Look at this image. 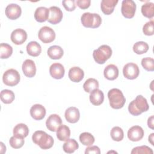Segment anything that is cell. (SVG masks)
I'll return each instance as SVG.
<instances>
[{
    "instance_id": "obj_22",
    "label": "cell",
    "mask_w": 154,
    "mask_h": 154,
    "mask_svg": "<svg viewBox=\"0 0 154 154\" xmlns=\"http://www.w3.org/2000/svg\"><path fill=\"white\" fill-rule=\"evenodd\" d=\"M90 102L94 105H101L104 100V94L100 90L95 89L93 90L90 94Z\"/></svg>"
},
{
    "instance_id": "obj_43",
    "label": "cell",
    "mask_w": 154,
    "mask_h": 154,
    "mask_svg": "<svg viewBox=\"0 0 154 154\" xmlns=\"http://www.w3.org/2000/svg\"><path fill=\"white\" fill-rule=\"evenodd\" d=\"M153 116H150L149 119H148V120H147V125L149 126V128H150V129H154V125H153Z\"/></svg>"
},
{
    "instance_id": "obj_25",
    "label": "cell",
    "mask_w": 154,
    "mask_h": 154,
    "mask_svg": "<svg viewBox=\"0 0 154 154\" xmlns=\"http://www.w3.org/2000/svg\"><path fill=\"white\" fill-rule=\"evenodd\" d=\"M26 48L28 55L32 57H37L42 52L41 46L39 43L35 41L30 42L26 45Z\"/></svg>"
},
{
    "instance_id": "obj_6",
    "label": "cell",
    "mask_w": 154,
    "mask_h": 154,
    "mask_svg": "<svg viewBox=\"0 0 154 154\" xmlns=\"http://www.w3.org/2000/svg\"><path fill=\"white\" fill-rule=\"evenodd\" d=\"M20 76L19 73L14 69L6 70L2 76L3 82L8 86L16 85L20 81Z\"/></svg>"
},
{
    "instance_id": "obj_2",
    "label": "cell",
    "mask_w": 154,
    "mask_h": 154,
    "mask_svg": "<svg viewBox=\"0 0 154 154\" xmlns=\"http://www.w3.org/2000/svg\"><path fill=\"white\" fill-rule=\"evenodd\" d=\"M32 140L34 143L39 146V147L43 150L51 148L54 143L52 137L43 131H35L32 134Z\"/></svg>"
},
{
    "instance_id": "obj_20",
    "label": "cell",
    "mask_w": 154,
    "mask_h": 154,
    "mask_svg": "<svg viewBox=\"0 0 154 154\" xmlns=\"http://www.w3.org/2000/svg\"><path fill=\"white\" fill-rule=\"evenodd\" d=\"M118 2V0H102L100 4L102 11L106 15L111 14Z\"/></svg>"
},
{
    "instance_id": "obj_11",
    "label": "cell",
    "mask_w": 154,
    "mask_h": 154,
    "mask_svg": "<svg viewBox=\"0 0 154 154\" xmlns=\"http://www.w3.org/2000/svg\"><path fill=\"white\" fill-rule=\"evenodd\" d=\"M10 38L13 43L16 45H20L26 40L27 33L24 29L17 28L11 32Z\"/></svg>"
},
{
    "instance_id": "obj_5",
    "label": "cell",
    "mask_w": 154,
    "mask_h": 154,
    "mask_svg": "<svg viewBox=\"0 0 154 154\" xmlns=\"http://www.w3.org/2000/svg\"><path fill=\"white\" fill-rule=\"evenodd\" d=\"M81 21L82 25L86 28H96L100 26L102 19L97 13H84L81 17Z\"/></svg>"
},
{
    "instance_id": "obj_26",
    "label": "cell",
    "mask_w": 154,
    "mask_h": 154,
    "mask_svg": "<svg viewBox=\"0 0 154 154\" xmlns=\"http://www.w3.org/2000/svg\"><path fill=\"white\" fill-rule=\"evenodd\" d=\"M70 136V130L69 128L64 125L59 126L57 131V137L61 141H67Z\"/></svg>"
},
{
    "instance_id": "obj_10",
    "label": "cell",
    "mask_w": 154,
    "mask_h": 154,
    "mask_svg": "<svg viewBox=\"0 0 154 154\" xmlns=\"http://www.w3.org/2000/svg\"><path fill=\"white\" fill-rule=\"evenodd\" d=\"M49 14L48 21L53 25H56L60 23L63 16L61 10L58 7L52 6L49 8Z\"/></svg>"
},
{
    "instance_id": "obj_45",
    "label": "cell",
    "mask_w": 154,
    "mask_h": 154,
    "mask_svg": "<svg viewBox=\"0 0 154 154\" xmlns=\"http://www.w3.org/2000/svg\"><path fill=\"white\" fill-rule=\"evenodd\" d=\"M0 144H1V153H2V150H4V152H5V151H6V147H5V146H4V144H3V143H2V142L0 143Z\"/></svg>"
},
{
    "instance_id": "obj_17",
    "label": "cell",
    "mask_w": 154,
    "mask_h": 154,
    "mask_svg": "<svg viewBox=\"0 0 154 154\" xmlns=\"http://www.w3.org/2000/svg\"><path fill=\"white\" fill-rule=\"evenodd\" d=\"M64 116L68 122L70 123H75L78 122L80 118L79 111L75 106L69 107L66 110Z\"/></svg>"
},
{
    "instance_id": "obj_16",
    "label": "cell",
    "mask_w": 154,
    "mask_h": 154,
    "mask_svg": "<svg viewBox=\"0 0 154 154\" xmlns=\"http://www.w3.org/2000/svg\"><path fill=\"white\" fill-rule=\"evenodd\" d=\"M30 114L34 120H41L46 115V109L40 104H35L30 109Z\"/></svg>"
},
{
    "instance_id": "obj_4",
    "label": "cell",
    "mask_w": 154,
    "mask_h": 154,
    "mask_svg": "<svg viewBox=\"0 0 154 154\" xmlns=\"http://www.w3.org/2000/svg\"><path fill=\"white\" fill-rule=\"evenodd\" d=\"M112 49L106 45L99 46L97 49L94 50L93 57L94 61L100 64H104L111 56Z\"/></svg>"
},
{
    "instance_id": "obj_28",
    "label": "cell",
    "mask_w": 154,
    "mask_h": 154,
    "mask_svg": "<svg viewBox=\"0 0 154 154\" xmlns=\"http://www.w3.org/2000/svg\"><path fill=\"white\" fill-rule=\"evenodd\" d=\"M79 147L78 143L75 139H68L63 146V150L67 153H72Z\"/></svg>"
},
{
    "instance_id": "obj_36",
    "label": "cell",
    "mask_w": 154,
    "mask_h": 154,
    "mask_svg": "<svg viewBox=\"0 0 154 154\" xmlns=\"http://www.w3.org/2000/svg\"><path fill=\"white\" fill-rule=\"evenodd\" d=\"M24 138L13 136L10 138L9 143L11 147L14 149H19L22 147L24 144Z\"/></svg>"
},
{
    "instance_id": "obj_32",
    "label": "cell",
    "mask_w": 154,
    "mask_h": 154,
    "mask_svg": "<svg viewBox=\"0 0 154 154\" xmlns=\"http://www.w3.org/2000/svg\"><path fill=\"white\" fill-rule=\"evenodd\" d=\"M149 50V45L147 43L140 41L136 42L133 46L134 52L138 55L146 53Z\"/></svg>"
},
{
    "instance_id": "obj_41",
    "label": "cell",
    "mask_w": 154,
    "mask_h": 154,
    "mask_svg": "<svg viewBox=\"0 0 154 154\" xmlns=\"http://www.w3.org/2000/svg\"><path fill=\"white\" fill-rule=\"evenodd\" d=\"M91 4L90 0H77L76 4L81 9H87L88 8Z\"/></svg>"
},
{
    "instance_id": "obj_12",
    "label": "cell",
    "mask_w": 154,
    "mask_h": 154,
    "mask_svg": "<svg viewBox=\"0 0 154 154\" xmlns=\"http://www.w3.org/2000/svg\"><path fill=\"white\" fill-rule=\"evenodd\" d=\"M22 13L20 7L16 4H10L5 8V15L11 20L19 18Z\"/></svg>"
},
{
    "instance_id": "obj_31",
    "label": "cell",
    "mask_w": 154,
    "mask_h": 154,
    "mask_svg": "<svg viewBox=\"0 0 154 154\" xmlns=\"http://www.w3.org/2000/svg\"><path fill=\"white\" fill-rule=\"evenodd\" d=\"M99 88V82L94 78L87 79L83 84V88L85 91L91 93L93 90Z\"/></svg>"
},
{
    "instance_id": "obj_8",
    "label": "cell",
    "mask_w": 154,
    "mask_h": 154,
    "mask_svg": "<svg viewBox=\"0 0 154 154\" xmlns=\"http://www.w3.org/2000/svg\"><path fill=\"white\" fill-rule=\"evenodd\" d=\"M38 38L44 43H49L55 38V33L51 28L45 26L42 27L38 33Z\"/></svg>"
},
{
    "instance_id": "obj_24",
    "label": "cell",
    "mask_w": 154,
    "mask_h": 154,
    "mask_svg": "<svg viewBox=\"0 0 154 154\" xmlns=\"http://www.w3.org/2000/svg\"><path fill=\"white\" fill-rule=\"evenodd\" d=\"M47 54L50 58L53 60H59L63 57L64 51L60 46L54 45L50 46L48 48Z\"/></svg>"
},
{
    "instance_id": "obj_13",
    "label": "cell",
    "mask_w": 154,
    "mask_h": 154,
    "mask_svg": "<svg viewBox=\"0 0 154 154\" xmlns=\"http://www.w3.org/2000/svg\"><path fill=\"white\" fill-rule=\"evenodd\" d=\"M62 120L61 117L55 114L50 115L46 121V125L48 130L52 132L57 131L60 126L61 125Z\"/></svg>"
},
{
    "instance_id": "obj_27",
    "label": "cell",
    "mask_w": 154,
    "mask_h": 154,
    "mask_svg": "<svg viewBox=\"0 0 154 154\" xmlns=\"http://www.w3.org/2000/svg\"><path fill=\"white\" fill-rule=\"evenodd\" d=\"M29 134V129L28 126L24 123H19L16 125L13 129V135L20 137L25 138Z\"/></svg>"
},
{
    "instance_id": "obj_39",
    "label": "cell",
    "mask_w": 154,
    "mask_h": 154,
    "mask_svg": "<svg viewBox=\"0 0 154 154\" xmlns=\"http://www.w3.org/2000/svg\"><path fill=\"white\" fill-rule=\"evenodd\" d=\"M154 22L153 20L146 22L143 27V32L146 35H152L154 33Z\"/></svg>"
},
{
    "instance_id": "obj_38",
    "label": "cell",
    "mask_w": 154,
    "mask_h": 154,
    "mask_svg": "<svg viewBox=\"0 0 154 154\" xmlns=\"http://www.w3.org/2000/svg\"><path fill=\"white\" fill-rule=\"evenodd\" d=\"M153 152L151 148L147 146H141L134 147L131 151L132 154H153Z\"/></svg>"
},
{
    "instance_id": "obj_21",
    "label": "cell",
    "mask_w": 154,
    "mask_h": 154,
    "mask_svg": "<svg viewBox=\"0 0 154 154\" xmlns=\"http://www.w3.org/2000/svg\"><path fill=\"white\" fill-rule=\"evenodd\" d=\"M118 67L112 64L108 65L104 69L103 75L106 79L112 81L116 79L119 76Z\"/></svg>"
},
{
    "instance_id": "obj_14",
    "label": "cell",
    "mask_w": 154,
    "mask_h": 154,
    "mask_svg": "<svg viewBox=\"0 0 154 154\" xmlns=\"http://www.w3.org/2000/svg\"><path fill=\"white\" fill-rule=\"evenodd\" d=\"M22 71L25 76L28 78L34 77L36 73V67L32 60L27 59L22 64Z\"/></svg>"
},
{
    "instance_id": "obj_18",
    "label": "cell",
    "mask_w": 154,
    "mask_h": 154,
    "mask_svg": "<svg viewBox=\"0 0 154 154\" xmlns=\"http://www.w3.org/2000/svg\"><path fill=\"white\" fill-rule=\"evenodd\" d=\"M49 73L51 76L57 79L63 78L65 73V70L63 66L58 63L52 64L49 68Z\"/></svg>"
},
{
    "instance_id": "obj_29",
    "label": "cell",
    "mask_w": 154,
    "mask_h": 154,
    "mask_svg": "<svg viewBox=\"0 0 154 154\" xmlns=\"http://www.w3.org/2000/svg\"><path fill=\"white\" fill-rule=\"evenodd\" d=\"M0 97L1 101L5 104H9L13 102L15 98L14 93L10 90L5 89L1 91Z\"/></svg>"
},
{
    "instance_id": "obj_7",
    "label": "cell",
    "mask_w": 154,
    "mask_h": 154,
    "mask_svg": "<svg viewBox=\"0 0 154 154\" xmlns=\"http://www.w3.org/2000/svg\"><path fill=\"white\" fill-rule=\"evenodd\" d=\"M136 11V4L132 0H123L122 2L121 12L127 19L134 17Z\"/></svg>"
},
{
    "instance_id": "obj_19",
    "label": "cell",
    "mask_w": 154,
    "mask_h": 154,
    "mask_svg": "<svg viewBox=\"0 0 154 154\" xmlns=\"http://www.w3.org/2000/svg\"><path fill=\"white\" fill-rule=\"evenodd\" d=\"M68 76L72 82H79L84 78V72L79 67H73L69 69Z\"/></svg>"
},
{
    "instance_id": "obj_37",
    "label": "cell",
    "mask_w": 154,
    "mask_h": 154,
    "mask_svg": "<svg viewBox=\"0 0 154 154\" xmlns=\"http://www.w3.org/2000/svg\"><path fill=\"white\" fill-rule=\"evenodd\" d=\"M141 65L147 71L154 70V60L151 57H146L142 59Z\"/></svg>"
},
{
    "instance_id": "obj_9",
    "label": "cell",
    "mask_w": 154,
    "mask_h": 154,
    "mask_svg": "<svg viewBox=\"0 0 154 154\" xmlns=\"http://www.w3.org/2000/svg\"><path fill=\"white\" fill-rule=\"evenodd\" d=\"M140 73L138 66L134 63H129L125 65L123 69L124 76L128 79H136Z\"/></svg>"
},
{
    "instance_id": "obj_44",
    "label": "cell",
    "mask_w": 154,
    "mask_h": 154,
    "mask_svg": "<svg viewBox=\"0 0 154 154\" xmlns=\"http://www.w3.org/2000/svg\"><path fill=\"white\" fill-rule=\"evenodd\" d=\"M153 136H154V134L153 133H152L150 136L149 137V141L151 143L152 145H154V143H153Z\"/></svg>"
},
{
    "instance_id": "obj_3",
    "label": "cell",
    "mask_w": 154,
    "mask_h": 154,
    "mask_svg": "<svg viewBox=\"0 0 154 154\" xmlns=\"http://www.w3.org/2000/svg\"><path fill=\"white\" fill-rule=\"evenodd\" d=\"M109 105L114 109L122 108L126 102V99L122 91L118 88H112L108 93Z\"/></svg>"
},
{
    "instance_id": "obj_40",
    "label": "cell",
    "mask_w": 154,
    "mask_h": 154,
    "mask_svg": "<svg viewBox=\"0 0 154 154\" xmlns=\"http://www.w3.org/2000/svg\"><path fill=\"white\" fill-rule=\"evenodd\" d=\"M62 4L64 8L68 11H72L76 8L75 1L74 0H64Z\"/></svg>"
},
{
    "instance_id": "obj_33",
    "label": "cell",
    "mask_w": 154,
    "mask_h": 154,
    "mask_svg": "<svg viewBox=\"0 0 154 154\" xmlns=\"http://www.w3.org/2000/svg\"><path fill=\"white\" fill-rule=\"evenodd\" d=\"M79 141L82 144L87 146H90L94 142V137L91 134L85 132L80 134Z\"/></svg>"
},
{
    "instance_id": "obj_30",
    "label": "cell",
    "mask_w": 154,
    "mask_h": 154,
    "mask_svg": "<svg viewBox=\"0 0 154 154\" xmlns=\"http://www.w3.org/2000/svg\"><path fill=\"white\" fill-rule=\"evenodd\" d=\"M141 13L144 17L152 19L154 16V4L149 2L143 4L141 7Z\"/></svg>"
},
{
    "instance_id": "obj_42",
    "label": "cell",
    "mask_w": 154,
    "mask_h": 154,
    "mask_svg": "<svg viewBox=\"0 0 154 154\" xmlns=\"http://www.w3.org/2000/svg\"><path fill=\"white\" fill-rule=\"evenodd\" d=\"M85 153H94V154H100V150L99 147L96 146H88L86 148Z\"/></svg>"
},
{
    "instance_id": "obj_15",
    "label": "cell",
    "mask_w": 154,
    "mask_h": 154,
    "mask_svg": "<svg viewBox=\"0 0 154 154\" xmlns=\"http://www.w3.org/2000/svg\"><path fill=\"white\" fill-rule=\"evenodd\" d=\"M144 131L140 126L131 127L128 132V137L132 141H138L143 138Z\"/></svg>"
},
{
    "instance_id": "obj_34",
    "label": "cell",
    "mask_w": 154,
    "mask_h": 154,
    "mask_svg": "<svg viewBox=\"0 0 154 154\" xmlns=\"http://www.w3.org/2000/svg\"><path fill=\"white\" fill-rule=\"evenodd\" d=\"M13 53L12 47L7 43H1L0 45V57L2 59L9 58Z\"/></svg>"
},
{
    "instance_id": "obj_35",
    "label": "cell",
    "mask_w": 154,
    "mask_h": 154,
    "mask_svg": "<svg viewBox=\"0 0 154 154\" xmlns=\"http://www.w3.org/2000/svg\"><path fill=\"white\" fill-rule=\"evenodd\" d=\"M112 139L116 141H120L124 137V132L123 129L119 126L113 127L110 132Z\"/></svg>"
},
{
    "instance_id": "obj_23",
    "label": "cell",
    "mask_w": 154,
    "mask_h": 154,
    "mask_svg": "<svg viewBox=\"0 0 154 154\" xmlns=\"http://www.w3.org/2000/svg\"><path fill=\"white\" fill-rule=\"evenodd\" d=\"M49 14L48 8L45 7H38L34 13V18L38 22H44L48 20Z\"/></svg>"
},
{
    "instance_id": "obj_1",
    "label": "cell",
    "mask_w": 154,
    "mask_h": 154,
    "mask_svg": "<svg viewBox=\"0 0 154 154\" xmlns=\"http://www.w3.org/2000/svg\"><path fill=\"white\" fill-rule=\"evenodd\" d=\"M149 108V104L146 98L141 95H138L128 106V111L132 116H137L147 111Z\"/></svg>"
}]
</instances>
